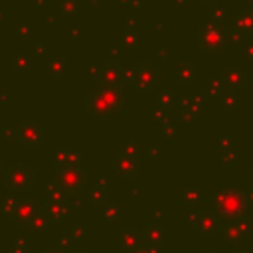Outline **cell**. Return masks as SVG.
<instances>
[{
  "label": "cell",
  "instance_id": "obj_11",
  "mask_svg": "<svg viewBox=\"0 0 253 253\" xmlns=\"http://www.w3.org/2000/svg\"><path fill=\"white\" fill-rule=\"evenodd\" d=\"M140 241H142V233L138 229L128 227V229H123L119 233V245L125 253H134L140 247Z\"/></svg>",
  "mask_w": 253,
  "mask_h": 253
},
{
  "label": "cell",
  "instance_id": "obj_25",
  "mask_svg": "<svg viewBox=\"0 0 253 253\" xmlns=\"http://www.w3.org/2000/svg\"><path fill=\"white\" fill-rule=\"evenodd\" d=\"M18 32H20L22 38H30V34H32V24H28V22L20 24V26H18Z\"/></svg>",
  "mask_w": 253,
  "mask_h": 253
},
{
  "label": "cell",
  "instance_id": "obj_33",
  "mask_svg": "<svg viewBox=\"0 0 253 253\" xmlns=\"http://www.w3.org/2000/svg\"><path fill=\"white\" fill-rule=\"evenodd\" d=\"M134 253H158V251H156L154 247H148V245H146V247H138Z\"/></svg>",
  "mask_w": 253,
  "mask_h": 253
},
{
  "label": "cell",
  "instance_id": "obj_29",
  "mask_svg": "<svg viewBox=\"0 0 253 253\" xmlns=\"http://www.w3.org/2000/svg\"><path fill=\"white\" fill-rule=\"evenodd\" d=\"M71 243H75V241L71 239V235H69V233H67L65 237H61V239H59V247H61L63 251H65L67 247H71Z\"/></svg>",
  "mask_w": 253,
  "mask_h": 253
},
{
  "label": "cell",
  "instance_id": "obj_28",
  "mask_svg": "<svg viewBox=\"0 0 253 253\" xmlns=\"http://www.w3.org/2000/svg\"><path fill=\"white\" fill-rule=\"evenodd\" d=\"M99 73H101V65L89 63V75H91V79H99Z\"/></svg>",
  "mask_w": 253,
  "mask_h": 253
},
{
  "label": "cell",
  "instance_id": "obj_39",
  "mask_svg": "<svg viewBox=\"0 0 253 253\" xmlns=\"http://www.w3.org/2000/svg\"><path fill=\"white\" fill-rule=\"evenodd\" d=\"M164 132H166V134H170V132H172V125H170V123H166V125H164Z\"/></svg>",
  "mask_w": 253,
  "mask_h": 253
},
{
  "label": "cell",
  "instance_id": "obj_1",
  "mask_svg": "<svg viewBox=\"0 0 253 253\" xmlns=\"http://www.w3.org/2000/svg\"><path fill=\"white\" fill-rule=\"evenodd\" d=\"M40 211H42V206L38 204V200L30 198V196H20V198H16L8 217L18 225H30Z\"/></svg>",
  "mask_w": 253,
  "mask_h": 253
},
{
  "label": "cell",
  "instance_id": "obj_40",
  "mask_svg": "<svg viewBox=\"0 0 253 253\" xmlns=\"http://www.w3.org/2000/svg\"><path fill=\"white\" fill-rule=\"evenodd\" d=\"M6 18H8V16H6V10H4V8H0V20H2V22H6Z\"/></svg>",
  "mask_w": 253,
  "mask_h": 253
},
{
  "label": "cell",
  "instance_id": "obj_5",
  "mask_svg": "<svg viewBox=\"0 0 253 253\" xmlns=\"http://www.w3.org/2000/svg\"><path fill=\"white\" fill-rule=\"evenodd\" d=\"M130 83L142 91H148L152 89L156 83H158V71L148 63V61H140L138 65L132 67V77H130Z\"/></svg>",
  "mask_w": 253,
  "mask_h": 253
},
{
  "label": "cell",
  "instance_id": "obj_17",
  "mask_svg": "<svg viewBox=\"0 0 253 253\" xmlns=\"http://www.w3.org/2000/svg\"><path fill=\"white\" fill-rule=\"evenodd\" d=\"M43 192H45L47 198H61V196H65L63 194V186L59 184V180H45Z\"/></svg>",
  "mask_w": 253,
  "mask_h": 253
},
{
  "label": "cell",
  "instance_id": "obj_41",
  "mask_svg": "<svg viewBox=\"0 0 253 253\" xmlns=\"http://www.w3.org/2000/svg\"><path fill=\"white\" fill-rule=\"evenodd\" d=\"M43 2H45V0H34V4H36V6H42Z\"/></svg>",
  "mask_w": 253,
  "mask_h": 253
},
{
  "label": "cell",
  "instance_id": "obj_23",
  "mask_svg": "<svg viewBox=\"0 0 253 253\" xmlns=\"http://www.w3.org/2000/svg\"><path fill=\"white\" fill-rule=\"evenodd\" d=\"M170 101H172V95H170V91H160L158 93V97H156V103H158V107H168L170 105Z\"/></svg>",
  "mask_w": 253,
  "mask_h": 253
},
{
  "label": "cell",
  "instance_id": "obj_32",
  "mask_svg": "<svg viewBox=\"0 0 253 253\" xmlns=\"http://www.w3.org/2000/svg\"><path fill=\"white\" fill-rule=\"evenodd\" d=\"M34 53L43 55V53H45V45H43V43H36V45H34Z\"/></svg>",
  "mask_w": 253,
  "mask_h": 253
},
{
  "label": "cell",
  "instance_id": "obj_36",
  "mask_svg": "<svg viewBox=\"0 0 253 253\" xmlns=\"http://www.w3.org/2000/svg\"><path fill=\"white\" fill-rule=\"evenodd\" d=\"M10 253H30V249H28V247H22V249H20V247H12Z\"/></svg>",
  "mask_w": 253,
  "mask_h": 253
},
{
  "label": "cell",
  "instance_id": "obj_31",
  "mask_svg": "<svg viewBox=\"0 0 253 253\" xmlns=\"http://www.w3.org/2000/svg\"><path fill=\"white\" fill-rule=\"evenodd\" d=\"M42 253H63V249L59 245H53V247H45Z\"/></svg>",
  "mask_w": 253,
  "mask_h": 253
},
{
  "label": "cell",
  "instance_id": "obj_18",
  "mask_svg": "<svg viewBox=\"0 0 253 253\" xmlns=\"http://www.w3.org/2000/svg\"><path fill=\"white\" fill-rule=\"evenodd\" d=\"M12 67L14 69H18V71H26V69H30L32 67V59H30V55L28 53H16L14 57H12Z\"/></svg>",
  "mask_w": 253,
  "mask_h": 253
},
{
  "label": "cell",
  "instance_id": "obj_6",
  "mask_svg": "<svg viewBox=\"0 0 253 253\" xmlns=\"http://www.w3.org/2000/svg\"><path fill=\"white\" fill-rule=\"evenodd\" d=\"M59 184L63 186V190H69V192H81L87 184V172L81 168V166H75V168H67V170H61L59 174Z\"/></svg>",
  "mask_w": 253,
  "mask_h": 253
},
{
  "label": "cell",
  "instance_id": "obj_38",
  "mask_svg": "<svg viewBox=\"0 0 253 253\" xmlns=\"http://www.w3.org/2000/svg\"><path fill=\"white\" fill-rule=\"evenodd\" d=\"M43 20H45V22H49V24H53V22H55V18H53L51 14H47V16H43Z\"/></svg>",
  "mask_w": 253,
  "mask_h": 253
},
{
  "label": "cell",
  "instance_id": "obj_19",
  "mask_svg": "<svg viewBox=\"0 0 253 253\" xmlns=\"http://www.w3.org/2000/svg\"><path fill=\"white\" fill-rule=\"evenodd\" d=\"M47 221H49V219L45 217V213H43V210H42V211L36 215V219L30 223V227H32L34 233H43V231L47 229Z\"/></svg>",
  "mask_w": 253,
  "mask_h": 253
},
{
  "label": "cell",
  "instance_id": "obj_24",
  "mask_svg": "<svg viewBox=\"0 0 253 253\" xmlns=\"http://www.w3.org/2000/svg\"><path fill=\"white\" fill-rule=\"evenodd\" d=\"M69 235H71V239H73V241L83 239V237H85V225H75V227H73V231H71Z\"/></svg>",
  "mask_w": 253,
  "mask_h": 253
},
{
  "label": "cell",
  "instance_id": "obj_42",
  "mask_svg": "<svg viewBox=\"0 0 253 253\" xmlns=\"http://www.w3.org/2000/svg\"><path fill=\"white\" fill-rule=\"evenodd\" d=\"M2 172H4V162L0 160V174H2Z\"/></svg>",
  "mask_w": 253,
  "mask_h": 253
},
{
  "label": "cell",
  "instance_id": "obj_43",
  "mask_svg": "<svg viewBox=\"0 0 253 253\" xmlns=\"http://www.w3.org/2000/svg\"><path fill=\"white\" fill-rule=\"evenodd\" d=\"M128 2H130V0H121V4H126V6H128Z\"/></svg>",
  "mask_w": 253,
  "mask_h": 253
},
{
  "label": "cell",
  "instance_id": "obj_15",
  "mask_svg": "<svg viewBox=\"0 0 253 253\" xmlns=\"http://www.w3.org/2000/svg\"><path fill=\"white\" fill-rule=\"evenodd\" d=\"M142 239L148 243V247H160L162 241H164V235H162V231H160L158 225H148L142 231Z\"/></svg>",
  "mask_w": 253,
  "mask_h": 253
},
{
  "label": "cell",
  "instance_id": "obj_8",
  "mask_svg": "<svg viewBox=\"0 0 253 253\" xmlns=\"http://www.w3.org/2000/svg\"><path fill=\"white\" fill-rule=\"evenodd\" d=\"M123 65L117 59L111 61H103L101 63V73H99V81L105 85H113V87H121L123 81Z\"/></svg>",
  "mask_w": 253,
  "mask_h": 253
},
{
  "label": "cell",
  "instance_id": "obj_13",
  "mask_svg": "<svg viewBox=\"0 0 253 253\" xmlns=\"http://www.w3.org/2000/svg\"><path fill=\"white\" fill-rule=\"evenodd\" d=\"M45 71L53 79H61L67 73V59L65 57H49L45 61Z\"/></svg>",
  "mask_w": 253,
  "mask_h": 253
},
{
  "label": "cell",
  "instance_id": "obj_16",
  "mask_svg": "<svg viewBox=\"0 0 253 253\" xmlns=\"http://www.w3.org/2000/svg\"><path fill=\"white\" fill-rule=\"evenodd\" d=\"M105 192H107V176H101V178L95 182L93 190H91V202H93V204H101L103 198H105Z\"/></svg>",
  "mask_w": 253,
  "mask_h": 253
},
{
  "label": "cell",
  "instance_id": "obj_3",
  "mask_svg": "<svg viewBox=\"0 0 253 253\" xmlns=\"http://www.w3.org/2000/svg\"><path fill=\"white\" fill-rule=\"evenodd\" d=\"M85 107H87V111H89V115H91L93 119H111L113 115H117V113L121 111V109L115 107L101 91L89 93L87 99H85Z\"/></svg>",
  "mask_w": 253,
  "mask_h": 253
},
{
  "label": "cell",
  "instance_id": "obj_10",
  "mask_svg": "<svg viewBox=\"0 0 253 253\" xmlns=\"http://www.w3.org/2000/svg\"><path fill=\"white\" fill-rule=\"evenodd\" d=\"M53 164L59 170L81 166V154L77 150H73V148H57L55 154H53Z\"/></svg>",
  "mask_w": 253,
  "mask_h": 253
},
{
  "label": "cell",
  "instance_id": "obj_2",
  "mask_svg": "<svg viewBox=\"0 0 253 253\" xmlns=\"http://www.w3.org/2000/svg\"><path fill=\"white\" fill-rule=\"evenodd\" d=\"M34 172L26 166V164H22V162H18V164H12L6 172H4V182H6V188L8 190H12V192H26V190H30L32 186H34Z\"/></svg>",
  "mask_w": 253,
  "mask_h": 253
},
{
  "label": "cell",
  "instance_id": "obj_4",
  "mask_svg": "<svg viewBox=\"0 0 253 253\" xmlns=\"http://www.w3.org/2000/svg\"><path fill=\"white\" fill-rule=\"evenodd\" d=\"M43 138V128L36 119H24L18 125V140L22 146H40Z\"/></svg>",
  "mask_w": 253,
  "mask_h": 253
},
{
  "label": "cell",
  "instance_id": "obj_35",
  "mask_svg": "<svg viewBox=\"0 0 253 253\" xmlns=\"http://www.w3.org/2000/svg\"><path fill=\"white\" fill-rule=\"evenodd\" d=\"M77 38H79V28L71 26V40H77Z\"/></svg>",
  "mask_w": 253,
  "mask_h": 253
},
{
  "label": "cell",
  "instance_id": "obj_21",
  "mask_svg": "<svg viewBox=\"0 0 253 253\" xmlns=\"http://www.w3.org/2000/svg\"><path fill=\"white\" fill-rule=\"evenodd\" d=\"M59 8L65 16H75L79 12V0H61Z\"/></svg>",
  "mask_w": 253,
  "mask_h": 253
},
{
  "label": "cell",
  "instance_id": "obj_9",
  "mask_svg": "<svg viewBox=\"0 0 253 253\" xmlns=\"http://www.w3.org/2000/svg\"><path fill=\"white\" fill-rule=\"evenodd\" d=\"M113 170L119 176H132L138 170V158H136V154H128V152L121 150L113 158Z\"/></svg>",
  "mask_w": 253,
  "mask_h": 253
},
{
  "label": "cell",
  "instance_id": "obj_34",
  "mask_svg": "<svg viewBox=\"0 0 253 253\" xmlns=\"http://www.w3.org/2000/svg\"><path fill=\"white\" fill-rule=\"evenodd\" d=\"M107 51L113 53V55H117V53H119V43H109V45H107Z\"/></svg>",
  "mask_w": 253,
  "mask_h": 253
},
{
  "label": "cell",
  "instance_id": "obj_30",
  "mask_svg": "<svg viewBox=\"0 0 253 253\" xmlns=\"http://www.w3.org/2000/svg\"><path fill=\"white\" fill-rule=\"evenodd\" d=\"M123 150H125V152H128V154H134V140H132V138H128Z\"/></svg>",
  "mask_w": 253,
  "mask_h": 253
},
{
  "label": "cell",
  "instance_id": "obj_37",
  "mask_svg": "<svg viewBox=\"0 0 253 253\" xmlns=\"http://www.w3.org/2000/svg\"><path fill=\"white\" fill-rule=\"evenodd\" d=\"M128 6H132V8H138V6H142V0H130V2H128Z\"/></svg>",
  "mask_w": 253,
  "mask_h": 253
},
{
  "label": "cell",
  "instance_id": "obj_7",
  "mask_svg": "<svg viewBox=\"0 0 253 253\" xmlns=\"http://www.w3.org/2000/svg\"><path fill=\"white\" fill-rule=\"evenodd\" d=\"M43 213L49 221H61L69 215V202H67V196H61V198H47V202L43 204Z\"/></svg>",
  "mask_w": 253,
  "mask_h": 253
},
{
  "label": "cell",
  "instance_id": "obj_20",
  "mask_svg": "<svg viewBox=\"0 0 253 253\" xmlns=\"http://www.w3.org/2000/svg\"><path fill=\"white\" fill-rule=\"evenodd\" d=\"M176 75H178V79L180 81H192V77L196 75V67L192 65V63H184L182 67H178V71H176Z\"/></svg>",
  "mask_w": 253,
  "mask_h": 253
},
{
  "label": "cell",
  "instance_id": "obj_22",
  "mask_svg": "<svg viewBox=\"0 0 253 253\" xmlns=\"http://www.w3.org/2000/svg\"><path fill=\"white\" fill-rule=\"evenodd\" d=\"M103 217L107 221H117L119 219V206L117 204H105L103 208Z\"/></svg>",
  "mask_w": 253,
  "mask_h": 253
},
{
  "label": "cell",
  "instance_id": "obj_26",
  "mask_svg": "<svg viewBox=\"0 0 253 253\" xmlns=\"http://www.w3.org/2000/svg\"><path fill=\"white\" fill-rule=\"evenodd\" d=\"M14 202H16V196H10V198H6V200H4V204H2V211H4L6 215L10 213V210H12Z\"/></svg>",
  "mask_w": 253,
  "mask_h": 253
},
{
  "label": "cell",
  "instance_id": "obj_14",
  "mask_svg": "<svg viewBox=\"0 0 253 253\" xmlns=\"http://www.w3.org/2000/svg\"><path fill=\"white\" fill-rule=\"evenodd\" d=\"M138 42V34H136V28H134V18H128L125 22V34L121 38V43L126 47V49H132Z\"/></svg>",
  "mask_w": 253,
  "mask_h": 253
},
{
  "label": "cell",
  "instance_id": "obj_27",
  "mask_svg": "<svg viewBox=\"0 0 253 253\" xmlns=\"http://www.w3.org/2000/svg\"><path fill=\"white\" fill-rule=\"evenodd\" d=\"M2 136H6V138H16V136H18V128H16V126H4Z\"/></svg>",
  "mask_w": 253,
  "mask_h": 253
},
{
  "label": "cell",
  "instance_id": "obj_12",
  "mask_svg": "<svg viewBox=\"0 0 253 253\" xmlns=\"http://www.w3.org/2000/svg\"><path fill=\"white\" fill-rule=\"evenodd\" d=\"M198 43L202 45V49H215L221 43V32L213 26H202L198 34Z\"/></svg>",
  "mask_w": 253,
  "mask_h": 253
}]
</instances>
